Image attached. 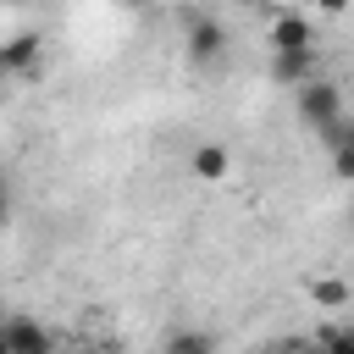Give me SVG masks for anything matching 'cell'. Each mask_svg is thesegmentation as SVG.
I'll return each mask as SVG.
<instances>
[{
	"label": "cell",
	"mask_w": 354,
	"mask_h": 354,
	"mask_svg": "<svg viewBox=\"0 0 354 354\" xmlns=\"http://www.w3.org/2000/svg\"><path fill=\"white\" fill-rule=\"evenodd\" d=\"M166 354H216V343H210V332H177L166 343Z\"/></svg>",
	"instance_id": "30bf717a"
},
{
	"label": "cell",
	"mask_w": 354,
	"mask_h": 354,
	"mask_svg": "<svg viewBox=\"0 0 354 354\" xmlns=\"http://www.w3.org/2000/svg\"><path fill=\"white\" fill-rule=\"evenodd\" d=\"M310 44H315L310 17H299V11H277V17L266 22V55H277V50H310Z\"/></svg>",
	"instance_id": "3957f363"
},
{
	"label": "cell",
	"mask_w": 354,
	"mask_h": 354,
	"mask_svg": "<svg viewBox=\"0 0 354 354\" xmlns=\"http://www.w3.org/2000/svg\"><path fill=\"white\" fill-rule=\"evenodd\" d=\"M238 6H249V11H260V6H266V0H238Z\"/></svg>",
	"instance_id": "ac0fdd59"
},
{
	"label": "cell",
	"mask_w": 354,
	"mask_h": 354,
	"mask_svg": "<svg viewBox=\"0 0 354 354\" xmlns=\"http://www.w3.org/2000/svg\"><path fill=\"white\" fill-rule=\"evenodd\" d=\"M266 72H271L277 83H288V88L310 83V77H315V44H310V50H277V55L266 61Z\"/></svg>",
	"instance_id": "5b68a950"
},
{
	"label": "cell",
	"mask_w": 354,
	"mask_h": 354,
	"mask_svg": "<svg viewBox=\"0 0 354 354\" xmlns=\"http://www.w3.org/2000/svg\"><path fill=\"white\" fill-rule=\"evenodd\" d=\"M293 100H299V116H304L315 133H332V127L343 122V94H337L332 77H310V83H299Z\"/></svg>",
	"instance_id": "7a4b0ae2"
},
{
	"label": "cell",
	"mask_w": 354,
	"mask_h": 354,
	"mask_svg": "<svg viewBox=\"0 0 354 354\" xmlns=\"http://www.w3.org/2000/svg\"><path fill=\"white\" fill-rule=\"evenodd\" d=\"M6 210H11V194H6V183H0V221H6Z\"/></svg>",
	"instance_id": "5bb4252c"
},
{
	"label": "cell",
	"mask_w": 354,
	"mask_h": 354,
	"mask_svg": "<svg viewBox=\"0 0 354 354\" xmlns=\"http://www.w3.org/2000/svg\"><path fill=\"white\" fill-rule=\"evenodd\" d=\"M0 354H11V343H6V326H0Z\"/></svg>",
	"instance_id": "e0dca14e"
},
{
	"label": "cell",
	"mask_w": 354,
	"mask_h": 354,
	"mask_svg": "<svg viewBox=\"0 0 354 354\" xmlns=\"http://www.w3.org/2000/svg\"><path fill=\"white\" fill-rule=\"evenodd\" d=\"M0 6H22V0H0Z\"/></svg>",
	"instance_id": "d6986e66"
},
{
	"label": "cell",
	"mask_w": 354,
	"mask_h": 354,
	"mask_svg": "<svg viewBox=\"0 0 354 354\" xmlns=\"http://www.w3.org/2000/svg\"><path fill=\"white\" fill-rule=\"evenodd\" d=\"M304 293H310L315 310H348V304H354V288H348L343 277H326V271H321V277H304Z\"/></svg>",
	"instance_id": "ba28073f"
},
{
	"label": "cell",
	"mask_w": 354,
	"mask_h": 354,
	"mask_svg": "<svg viewBox=\"0 0 354 354\" xmlns=\"http://www.w3.org/2000/svg\"><path fill=\"white\" fill-rule=\"evenodd\" d=\"M348 227H354V210H348Z\"/></svg>",
	"instance_id": "44dd1931"
},
{
	"label": "cell",
	"mask_w": 354,
	"mask_h": 354,
	"mask_svg": "<svg viewBox=\"0 0 354 354\" xmlns=\"http://www.w3.org/2000/svg\"><path fill=\"white\" fill-rule=\"evenodd\" d=\"M332 171H337L343 183H354V144H337V149H332Z\"/></svg>",
	"instance_id": "8fae6325"
},
{
	"label": "cell",
	"mask_w": 354,
	"mask_h": 354,
	"mask_svg": "<svg viewBox=\"0 0 354 354\" xmlns=\"http://www.w3.org/2000/svg\"><path fill=\"white\" fill-rule=\"evenodd\" d=\"M293 354H321V343H299V348H293Z\"/></svg>",
	"instance_id": "2e32d148"
},
{
	"label": "cell",
	"mask_w": 354,
	"mask_h": 354,
	"mask_svg": "<svg viewBox=\"0 0 354 354\" xmlns=\"http://www.w3.org/2000/svg\"><path fill=\"white\" fill-rule=\"evenodd\" d=\"M188 171H194L199 183H221V177L232 171V149H227V144H216V138H205V144H194Z\"/></svg>",
	"instance_id": "52a82bcc"
},
{
	"label": "cell",
	"mask_w": 354,
	"mask_h": 354,
	"mask_svg": "<svg viewBox=\"0 0 354 354\" xmlns=\"http://www.w3.org/2000/svg\"><path fill=\"white\" fill-rule=\"evenodd\" d=\"M321 138H326L332 149H337V144H354V116H343V122H337L332 133H321Z\"/></svg>",
	"instance_id": "7c38bea8"
},
{
	"label": "cell",
	"mask_w": 354,
	"mask_h": 354,
	"mask_svg": "<svg viewBox=\"0 0 354 354\" xmlns=\"http://www.w3.org/2000/svg\"><path fill=\"white\" fill-rule=\"evenodd\" d=\"M348 6H354V0H315V11H321V17H343Z\"/></svg>",
	"instance_id": "4fadbf2b"
},
{
	"label": "cell",
	"mask_w": 354,
	"mask_h": 354,
	"mask_svg": "<svg viewBox=\"0 0 354 354\" xmlns=\"http://www.w3.org/2000/svg\"><path fill=\"white\" fill-rule=\"evenodd\" d=\"M116 6H122V11H144L149 0H116Z\"/></svg>",
	"instance_id": "9a60e30c"
},
{
	"label": "cell",
	"mask_w": 354,
	"mask_h": 354,
	"mask_svg": "<svg viewBox=\"0 0 354 354\" xmlns=\"http://www.w3.org/2000/svg\"><path fill=\"white\" fill-rule=\"evenodd\" d=\"M39 55H44V39H39V33H11V39L0 44V77H11V72H33Z\"/></svg>",
	"instance_id": "8992f818"
},
{
	"label": "cell",
	"mask_w": 354,
	"mask_h": 354,
	"mask_svg": "<svg viewBox=\"0 0 354 354\" xmlns=\"http://www.w3.org/2000/svg\"><path fill=\"white\" fill-rule=\"evenodd\" d=\"M0 321H6V304H0Z\"/></svg>",
	"instance_id": "7402d4cb"
},
{
	"label": "cell",
	"mask_w": 354,
	"mask_h": 354,
	"mask_svg": "<svg viewBox=\"0 0 354 354\" xmlns=\"http://www.w3.org/2000/svg\"><path fill=\"white\" fill-rule=\"evenodd\" d=\"M183 50H188L194 66H216V61L227 55V28H221V17L188 11V17H183Z\"/></svg>",
	"instance_id": "6da1fadb"
},
{
	"label": "cell",
	"mask_w": 354,
	"mask_h": 354,
	"mask_svg": "<svg viewBox=\"0 0 354 354\" xmlns=\"http://www.w3.org/2000/svg\"><path fill=\"white\" fill-rule=\"evenodd\" d=\"M83 354H88V348H83Z\"/></svg>",
	"instance_id": "603a6c76"
},
{
	"label": "cell",
	"mask_w": 354,
	"mask_h": 354,
	"mask_svg": "<svg viewBox=\"0 0 354 354\" xmlns=\"http://www.w3.org/2000/svg\"><path fill=\"white\" fill-rule=\"evenodd\" d=\"M0 105H6V88H0Z\"/></svg>",
	"instance_id": "ffe728a7"
},
{
	"label": "cell",
	"mask_w": 354,
	"mask_h": 354,
	"mask_svg": "<svg viewBox=\"0 0 354 354\" xmlns=\"http://www.w3.org/2000/svg\"><path fill=\"white\" fill-rule=\"evenodd\" d=\"M0 326H6L11 354H55V337H50V332H44L33 315H6Z\"/></svg>",
	"instance_id": "277c9868"
},
{
	"label": "cell",
	"mask_w": 354,
	"mask_h": 354,
	"mask_svg": "<svg viewBox=\"0 0 354 354\" xmlns=\"http://www.w3.org/2000/svg\"><path fill=\"white\" fill-rule=\"evenodd\" d=\"M315 343H321V354H354V321H337V326H326Z\"/></svg>",
	"instance_id": "9c48e42d"
}]
</instances>
